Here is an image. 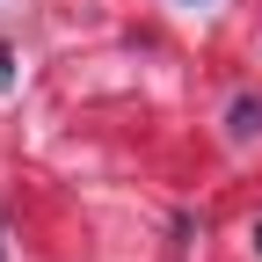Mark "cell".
Instances as JSON below:
<instances>
[{
	"label": "cell",
	"instance_id": "3957f363",
	"mask_svg": "<svg viewBox=\"0 0 262 262\" xmlns=\"http://www.w3.org/2000/svg\"><path fill=\"white\" fill-rule=\"evenodd\" d=\"M255 248H262V219H255Z\"/></svg>",
	"mask_w": 262,
	"mask_h": 262
},
{
	"label": "cell",
	"instance_id": "6da1fadb",
	"mask_svg": "<svg viewBox=\"0 0 262 262\" xmlns=\"http://www.w3.org/2000/svg\"><path fill=\"white\" fill-rule=\"evenodd\" d=\"M226 131H233V139H262V95H241V102L226 110Z\"/></svg>",
	"mask_w": 262,
	"mask_h": 262
},
{
	"label": "cell",
	"instance_id": "7a4b0ae2",
	"mask_svg": "<svg viewBox=\"0 0 262 262\" xmlns=\"http://www.w3.org/2000/svg\"><path fill=\"white\" fill-rule=\"evenodd\" d=\"M8 80H15V51L0 44V88H8Z\"/></svg>",
	"mask_w": 262,
	"mask_h": 262
}]
</instances>
